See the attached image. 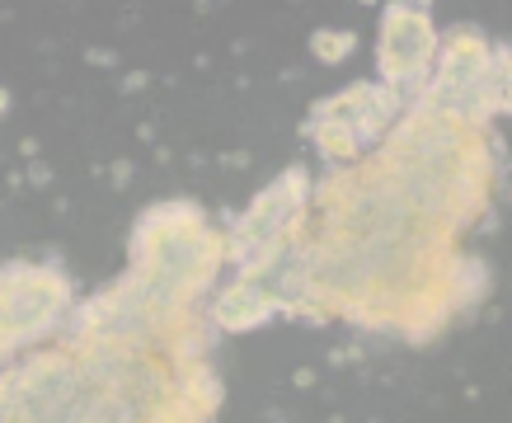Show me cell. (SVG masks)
<instances>
[{"instance_id":"obj_6","label":"cell","mask_w":512,"mask_h":423,"mask_svg":"<svg viewBox=\"0 0 512 423\" xmlns=\"http://www.w3.org/2000/svg\"><path fill=\"white\" fill-rule=\"evenodd\" d=\"M311 47H315V57H320V62H343V57L353 52V33L320 29V33L311 38Z\"/></svg>"},{"instance_id":"obj_4","label":"cell","mask_w":512,"mask_h":423,"mask_svg":"<svg viewBox=\"0 0 512 423\" xmlns=\"http://www.w3.org/2000/svg\"><path fill=\"white\" fill-rule=\"evenodd\" d=\"M268 315H273V297H268L259 282H245V278L217 301V320L226 329H254V325H264Z\"/></svg>"},{"instance_id":"obj_7","label":"cell","mask_w":512,"mask_h":423,"mask_svg":"<svg viewBox=\"0 0 512 423\" xmlns=\"http://www.w3.org/2000/svg\"><path fill=\"white\" fill-rule=\"evenodd\" d=\"M5 109H10V94H5V90H0V113H5Z\"/></svg>"},{"instance_id":"obj_3","label":"cell","mask_w":512,"mask_h":423,"mask_svg":"<svg viewBox=\"0 0 512 423\" xmlns=\"http://www.w3.org/2000/svg\"><path fill=\"white\" fill-rule=\"evenodd\" d=\"M301 198H306V179H301V170H287L278 184H268L264 193L249 203V212L240 217V226H235V235H231V259L235 264H245L254 250H264L268 240H278V235L287 231V221L296 217Z\"/></svg>"},{"instance_id":"obj_5","label":"cell","mask_w":512,"mask_h":423,"mask_svg":"<svg viewBox=\"0 0 512 423\" xmlns=\"http://www.w3.org/2000/svg\"><path fill=\"white\" fill-rule=\"evenodd\" d=\"M315 141H320V151H325L329 160H353L357 156V137L353 127L343 123V118H334V113H315Z\"/></svg>"},{"instance_id":"obj_1","label":"cell","mask_w":512,"mask_h":423,"mask_svg":"<svg viewBox=\"0 0 512 423\" xmlns=\"http://www.w3.org/2000/svg\"><path fill=\"white\" fill-rule=\"evenodd\" d=\"M66 301H71V287L57 273L29 264L0 268V329H5V344H33L38 334H47L62 320Z\"/></svg>"},{"instance_id":"obj_2","label":"cell","mask_w":512,"mask_h":423,"mask_svg":"<svg viewBox=\"0 0 512 423\" xmlns=\"http://www.w3.org/2000/svg\"><path fill=\"white\" fill-rule=\"evenodd\" d=\"M433 57H437V38L428 15H423V5H390L386 24H381V52H376L390 90L423 85Z\"/></svg>"}]
</instances>
